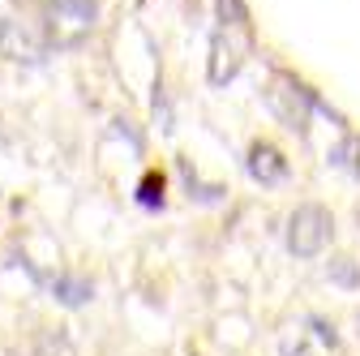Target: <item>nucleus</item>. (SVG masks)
Returning a JSON list of instances; mask_svg holds the SVG:
<instances>
[{
	"mask_svg": "<svg viewBox=\"0 0 360 356\" xmlns=\"http://www.w3.org/2000/svg\"><path fill=\"white\" fill-rule=\"evenodd\" d=\"M0 146H5V133H0Z\"/></svg>",
	"mask_w": 360,
	"mask_h": 356,
	"instance_id": "9b49d317",
	"label": "nucleus"
},
{
	"mask_svg": "<svg viewBox=\"0 0 360 356\" xmlns=\"http://www.w3.org/2000/svg\"><path fill=\"white\" fill-rule=\"evenodd\" d=\"M249 56V18L240 0H219V30L210 39V82L223 86L240 73Z\"/></svg>",
	"mask_w": 360,
	"mask_h": 356,
	"instance_id": "f257e3e1",
	"label": "nucleus"
},
{
	"mask_svg": "<svg viewBox=\"0 0 360 356\" xmlns=\"http://www.w3.org/2000/svg\"><path fill=\"white\" fill-rule=\"evenodd\" d=\"M266 103H270V112H275L288 129L304 133V125H309V95H304V86L296 77L279 73L275 82H270V91H266Z\"/></svg>",
	"mask_w": 360,
	"mask_h": 356,
	"instance_id": "20e7f679",
	"label": "nucleus"
},
{
	"mask_svg": "<svg viewBox=\"0 0 360 356\" xmlns=\"http://www.w3.org/2000/svg\"><path fill=\"white\" fill-rule=\"evenodd\" d=\"M138 202H142L146 210L163 206V176H159V172H146V176H142V185H138Z\"/></svg>",
	"mask_w": 360,
	"mask_h": 356,
	"instance_id": "1a4fd4ad",
	"label": "nucleus"
},
{
	"mask_svg": "<svg viewBox=\"0 0 360 356\" xmlns=\"http://www.w3.org/2000/svg\"><path fill=\"white\" fill-rule=\"evenodd\" d=\"M330 236H335V219H330L326 206L304 202V206L292 210V219H288V249L296 258H318L330 245Z\"/></svg>",
	"mask_w": 360,
	"mask_h": 356,
	"instance_id": "f03ea898",
	"label": "nucleus"
},
{
	"mask_svg": "<svg viewBox=\"0 0 360 356\" xmlns=\"http://www.w3.org/2000/svg\"><path fill=\"white\" fill-rule=\"evenodd\" d=\"M52 296L65 309H82L90 296H95V288H90V279H82V275H56L52 279Z\"/></svg>",
	"mask_w": 360,
	"mask_h": 356,
	"instance_id": "0eeeda50",
	"label": "nucleus"
},
{
	"mask_svg": "<svg viewBox=\"0 0 360 356\" xmlns=\"http://www.w3.org/2000/svg\"><path fill=\"white\" fill-rule=\"evenodd\" d=\"M245 167H249V176H253L257 185H279L283 176H288V159H283L275 146H270V142H253Z\"/></svg>",
	"mask_w": 360,
	"mask_h": 356,
	"instance_id": "423d86ee",
	"label": "nucleus"
},
{
	"mask_svg": "<svg viewBox=\"0 0 360 356\" xmlns=\"http://www.w3.org/2000/svg\"><path fill=\"white\" fill-rule=\"evenodd\" d=\"M95 0H56L48 5V43L52 48H73L95 30Z\"/></svg>",
	"mask_w": 360,
	"mask_h": 356,
	"instance_id": "7ed1b4c3",
	"label": "nucleus"
},
{
	"mask_svg": "<svg viewBox=\"0 0 360 356\" xmlns=\"http://www.w3.org/2000/svg\"><path fill=\"white\" fill-rule=\"evenodd\" d=\"M0 52H5L9 61H22V65H43V56H48V39H39L18 18H5L0 22Z\"/></svg>",
	"mask_w": 360,
	"mask_h": 356,
	"instance_id": "39448f33",
	"label": "nucleus"
},
{
	"mask_svg": "<svg viewBox=\"0 0 360 356\" xmlns=\"http://www.w3.org/2000/svg\"><path fill=\"white\" fill-rule=\"evenodd\" d=\"M48 5H56V0H48Z\"/></svg>",
	"mask_w": 360,
	"mask_h": 356,
	"instance_id": "f8f14e48",
	"label": "nucleus"
},
{
	"mask_svg": "<svg viewBox=\"0 0 360 356\" xmlns=\"http://www.w3.org/2000/svg\"><path fill=\"white\" fill-rule=\"evenodd\" d=\"M330 279H335V284H343V288H356V284H360L356 262H352V258H335V262H330Z\"/></svg>",
	"mask_w": 360,
	"mask_h": 356,
	"instance_id": "9d476101",
	"label": "nucleus"
},
{
	"mask_svg": "<svg viewBox=\"0 0 360 356\" xmlns=\"http://www.w3.org/2000/svg\"><path fill=\"white\" fill-rule=\"evenodd\" d=\"M34 356H77L73 339L56 326V331H39L34 335Z\"/></svg>",
	"mask_w": 360,
	"mask_h": 356,
	"instance_id": "6e6552de",
	"label": "nucleus"
}]
</instances>
